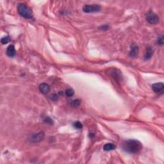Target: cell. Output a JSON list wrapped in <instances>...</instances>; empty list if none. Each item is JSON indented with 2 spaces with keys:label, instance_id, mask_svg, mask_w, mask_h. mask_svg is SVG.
Returning a JSON list of instances; mask_svg holds the SVG:
<instances>
[{
  "label": "cell",
  "instance_id": "6da1fadb",
  "mask_svg": "<svg viewBox=\"0 0 164 164\" xmlns=\"http://www.w3.org/2000/svg\"><path fill=\"white\" fill-rule=\"evenodd\" d=\"M122 148L128 153H137L142 148L141 142L137 140H128L124 141L122 144Z\"/></svg>",
  "mask_w": 164,
  "mask_h": 164
},
{
  "label": "cell",
  "instance_id": "ac0fdd59",
  "mask_svg": "<svg viewBox=\"0 0 164 164\" xmlns=\"http://www.w3.org/2000/svg\"><path fill=\"white\" fill-rule=\"evenodd\" d=\"M51 99L53 100V101H57V100H58L57 95H56V94H53V95H52L51 96Z\"/></svg>",
  "mask_w": 164,
  "mask_h": 164
},
{
  "label": "cell",
  "instance_id": "9a60e30c",
  "mask_svg": "<svg viewBox=\"0 0 164 164\" xmlns=\"http://www.w3.org/2000/svg\"><path fill=\"white\" fill-rule=\"evenodd\" d=\"M10 41V37L8 36H5V37H3L2 39H1V44H6Z\"/></svg>",
  "mask_w": 164,
  "mask_h": 164
},
{
  "label": "cell",
  "instance_id": "d6986e66",
  "mask_svg": "<svg viewBox=\"0 0 164 164\" xmlns=\"http://www.w3.org/2000/svg\"><path fill=\"white\" fill-rule=\"evenodd\" d=\"M108 28H109V27H108V25H107V24H106V25H102L100 27V29H102V30H107V29Z\"/></svg>",
  "mask_w": 164,
  "mask_h": 164
},
{
  "label": "cell",
  "instance_id": "4fadbf2b",
  "mask_svg": "<svg viewBox=\"0 0 164 164\" xmlns=\"http://www.w3.org/2000/svg\"><path fill=\"white\" fill-rule=\"evenodd\" d=\"M73 126L76 129H78V130H81V129L83 128L82 124L81 123V122H80V121H76V122H75V123H74Z\"/></svg>",
  "mask_w": 164,
  "mask_h": 164
},
{
  "label": "cell",
  "instance_id": "ba28073f",
  "mask_svg": "<svg viewBox=\"0 0 164 164\" xmlns=\"http://www.w3.org/2000/svg\"><path fill=\"white\" fill-rule=\"evenodd\" d=\"M139 53V47L135 43H132L130 46V55L131 57H136Z\"/></svg>",
  "mask_w": 164,
  "mask_h": 164
},
{
  "label": "cell",
  "instance_id": "e0dca14e",
  "mask_svg": "<svg viewBox=\"0 0 164 164\" xmlns=\"http://www.w3.org/2000/svg\"><path fill=\"white\" fill-rule=\"evenodd\" d=\"M164 43V40H163V36L161 35L160 37H158L157 40V44L158 45H160V46H162Z\"/></svg>",
  "mask_w": 164,
  "mask_h": 164
},
{
  "label": "cell",
  "instance_id": "52a82bcc",
  "mask_svg": "<svg viewBox=\"0 0 164 164\" xmlns=\"http://www.w3.org/2000/svg\"><path fill=\"white\" fill-rule=\"evenodd\" d=\"M39 91L43 94H47L50 91V86L47 83H43L39 85Z\"/></svg>",
  "mask_w": 164,
  "mask_h": 164
},
{
  "label": "cell",
  "instance_id": "8992f818",
  "mask_svg": "<svg viewBox=\"0 0 164 164\" xmlns=\"http://www.w3.org/2000/svg\"><path fill=\"white\" fill-rule=\"evenodd\" d=\"M164 85L163 83H156L152 85V89L157 94H162L163 93Z\"/></svg>",
  "mask_w": 164,
  "mask_h": 164
},
{
  "label": "cell",
  "instance_id": "5bb4252c",
  "mask_svg": "<svg viewBox=\"0 0 164 164\" xmlns=\"http://www.w3.org/2000/svg\"><path fill=\"white\" fill-rule=\"evenodd\" d=\"M75 94V91L72 88H68L67 90H66V94L67 96L68 97H71L74 95Z\"/></svg>",
  "mask_w": 164,
  "mask_h": 164
},
{
  "label": "cell",
  "instance_id": "5b68a950",
  "mask_svg": "<svg viewBox=\"0 0 164 164\" xmlns=\"http://www.w3.org/2000/svg\"><path fill=\"white\" fill-rule=\"evenodd\" d=\"M44 137V133L43 131H40L39 133L33 134L28 139L29 141L33 143H37V142H40L43 140Z\"/></svg>",
  "mask_w": 164,
  "mask_h": 164
},
{
  "label": "cell",
  "instance_id": "30bf717a",
  "mask_svg": "<svg viewBox=\"0 0 164 164\" xmlns=\"http://www.w3.org/2000/svg\"><path fill=\"white\" fill-rule=\"evenodd\" d=\"M153 49L151 46H148L146 49V55L144 56V59L145 60H149L151 58V56H153Z\"/></svg>",
  "mask_w": 164,
  "mask_h": 164
},
{
  "label": "cell",
  "instance_id": "9c48e42d",
  "mask_svg": "<svg viewBox=\"0 0 164 164\" xmlns=\"http://www.w3.org/2000/svg\"><path fill=\"white\" fill-rule=\"evenodd\" d=\"M6 53H7V55L8 56H10V57H14L15 54H16V51H15L14 45L11 44L8 46V47L7 49Z\"/></svg>",
  "mask_w": 164,
  "mask_h": 164
},
{
  "label": "cell",
  "instance_id": "2e32d148",
  "mask_svg": "<svg viewBox=\"0 0 164 164\" xmlns=\"http://www.w3.org/2000/svg\"><path fill=\"white\" fill-rule=\"evenodd\" d=\"M44 123H47V124H50V125H51V124H53V120H52L50 117H45V118L44 119Z\"/></svg>",
  "mask_w": 164,
  "mask_h": 164
},
{
  "label": "cell",
  "instance_id": "3957f363",
  "mask_svg": "<svg viewBox=\"0 0 164 164\" xmlns=\"http://www.w3.org/2000/svg\"><path fill=\"white\" fill-rule=\"evenodd\" d=\"M146 18L147 22L151 24H157L160 21L159 17L158 16L157 14H156L155 13L151 11L148 12L147 14H146Z\"/></svg>",
  "mask_w": 164,
  "mask_h": 164
},
{
  "label": "cell",
  "instance_id": "7c38bea8",
  "mask_svg": "<svg viewBox=\"0 0 164 164\" xmlns=\"http://www.w3.org/2000/svg\"><path fill=\"white\" fill-rule=\"evenodd\" d=\"M81 103V101L80 99H75L71 102V105L73 107H79L80 104Z\"/></svg>",
  "mask_w": 164,
  "mask_h": 164
},
{
  "label": "cell",
  "instance_id": "7a4b0ae2",
  "mask_svg": "<svg viewBox=\"0 0 164 164\" xmlns=\"http://www.w3.org/2000/svg\"><path fill=\"white\" fill-rule=\"evenodd\" d=\"M17 12L21 16L25 19H31L33 17V12L24 3L18 4Z\"/></svg>",
  "mask_w": 164,
  "mask_h": 164
},
{
  "label": "cell",
  "instance_id": "8fae6325",
  "mask_svg": "<svg viewBox=\"0 0 164 164\" xmlns=\"http://www.w3.org/2000/svg\"><path fill=\"white\" fill-rule=\"evenodd\" d=\"M116 147V146L114 144L112 143H107L104 145L103 146V150L105 151H112L115 149Z\"/></svg>",
  "mask_w": 164,
  "mask_h": 164
},
{
  "label": "cell",
  "instance_id": "277c9868",
  "mask_svg": "<svg viewBox=\"0 0 164 164\" xmlns=\"http://www.w3.org/2000/svg\"><path fill=\"white\" fill-rule=\"evenodd\" d=\"M101 10V7L99 5H85L83 7V11L85 13H94Z\"/></svg>",
  "mask_w": 164,
  "mask_h": 164
}]
</instances>
